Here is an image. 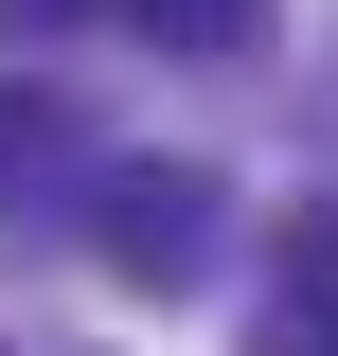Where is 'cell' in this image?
<instances>
[{"label":"cell","mask_w":338,"mask_h":356,"mask_svg":"<svg viewBox=\"0 0 338 356\" xmlns=\"http://www.w3.org/2000/svg\"><path fill=\"white\" fill-rule=\"evenodd\" d=\"M107 196H125V214H107V267H125V285H178V267L214 250V178H107Z\"/></svg>","instance_id":"6da1fadb"},{"label":"cell","mask_w":338,"mask_h":356,"mask_svg":"<svg viewBox=\"0 0 338 356\" xmlns=\"http://www.w3.org/2000/svg\"><path fill=\"white\" fill-rule=\"evenodd\" d=\"M267 356H338V214L285 250V285H267Z\"/></svg>","instance_id":"7a4b0ae2"}]
</instances>
